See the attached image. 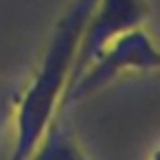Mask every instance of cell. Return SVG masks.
Masks as SVG:
<instances>
[{
	"mask_svg": "<svg viewBox=\"0 0 160 160\" xmlns=\"http://www.w3.org/2000/svg\"><path fill=\"white\" fill-rule=\"evenodd\" d=\"M94 2L97 0H72L57 18L29 83L16 94L11 118L13 142L7 160H27L51 118L59 112L75 66L81 31Z\"/></svg>",
	"mask_w": 160,
	"mask_h": 160,
	"instance_id": "6da1fadb",
	"label": "cell"
},
{
	"mask_svg": "<svg viewBox=\"0 0 160 160\" xmlns=\"http://www.w3.org/2000/svg\"><path fill=\"white\" fill-rule=\"evenodd\" d=\"M160 70V46L153 38L142 29H132L110 42L101 55L79 75L72 88L64 94L59 112H64L70 103L88 99L116 81L127 72H153Z\"/></svg>",
	"mask_w": 160,
	"mask_h": 160,
	"instance_id": "7a4b0ae2",
	"label": "cell"
},
{
	"mask_svg": "<svg viewBox=\"0 0 160 160\" xmlns=\"http://www.w3.org/2000/svg\"><path fill=\"white\" fill-rule=\"evenodd\" d=\"M149 16H151L149 0H97L81 31V40L66 92L110 42H114L118 35L132 29L142 27Z\"/></svg>",
	"mask_w": 160,
	"mask_h": 160,
	"instance_id": "3957f363",
	"label": "cell"
},
{
	"mask_svg": "<svg viewBox=\"0 0 160 160\" xmlns=\"http://www.w3.org/2000/svg\"><path fill=\"white\" fill-rule=\"evenodd\" d=\"M27 160H88L77 140L72 138L70 129L66 127L62 112H57L44 134L40 136L33 151L27 156Z\"/></svg>",
	"mask_w": 160,
	"mask_h": 160,
	"instance_id": "277c9868",
	"label": "cell"
},
{
	"mask_svg": "<svg viewBox=\"0 0 160 160\" xmlns=\"http://www.w3.org/2000/svg\"><path fill=\"white\" fill-rule=\"evenodd\" d=\"M13 103H16V94L0 88V136H2V129L9 123V118H13Z\"/></svg>",
	"mask_w": 160,
	"mask_h": 160,
	"instance_id": "5b68a950",
	"label": "cell"
},
{
	"mask_svg": "<svg viewBox=\"0 0 160 160\" xmlns=\"http://www.w3.org/2000/svg\"><path fill=\"white\" fill-rule=\"evenodd\" d=\"M151 160H160V149H156V151H153V156H151Z\"/></svg>",
	"mask_w": 160,
	"mask_h": 160,
	"instance_id": "8992f818",
	"label": "cell"
}]
</instances>
